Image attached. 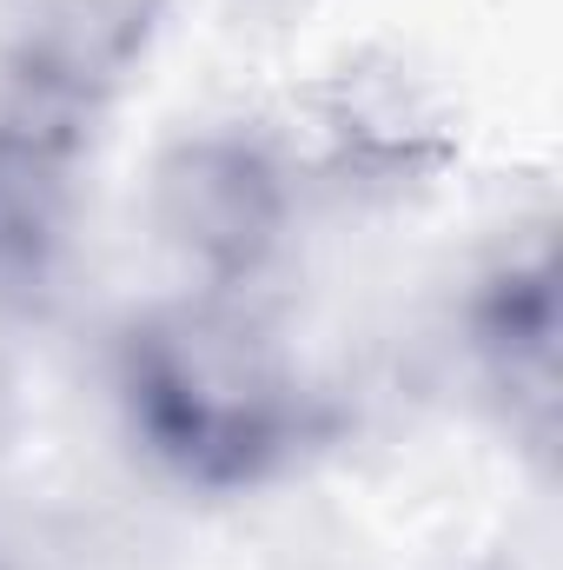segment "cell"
Segmentation results:
<instances>
[{
    "label": "cell",
    "instance_id": "obj_1",
    "mask_svg": "<svg viewBox=\"0 0 563 570\" xmlns=\"http://www.w3.org/2000/svg\"><path fill=\"white\" fill-rule=\"evenodd\" d=\"M120 385L146 451L199 484L259 478L298 431V399L279 352L253 318L219 305H186L140 325Z\"/></svg>",
    "mask_w": 563,
    "mask_h": 570
},
{
    "label": "cell",
    "instance_id": "obj_2",
    "mask_svg": "<svg viewBox=\"0 0 563 570\" xmlns=\"http://www.w3.org/2000/svg\"><path fill=\"white\" fill-rule=\"evenodd\" d=\"M152 226L213 292L246 285L285 239V179L273 153L233 134L179 140L152 166Z\"/></svg>",
    "mask_w": 563,
    "mask_h": 570
},
{
    "label": "cell",
    "instance_id": "obj_3",
    "mask_svg": "<svg viewBox=\"0 0 563 570\" xmlns=\"http://www.w3.org/2000/svg\"><path fill=\"white\" fill-rule=\"evenodd\" d=\"M152 13L159 0H7L0 67L13 100L80 127L140 67Z\"/></svg>",
    "mask_w": 563,
    "mask_h": 570
},
{
    "label": "cell",
    "instance_id": "obj_4",
    "mask_svg": "<svg viewBox=\"0 0 563 570\" xmlns=\"http://www.w3.org/2000/svg\"><path fill=\"white\" fill-rule=\"evenodd\" d=\"M73 120L7 100L0 114V312L47 298L73 226Z\"/></svg>",
    "mask_w": 563,
    "mask_h": 570
},
{
    "label": "cell",
    "instance_id": "obj_5",
    "mask_svg": "<svg viewBox=\"0 0 563 570\" xmlns=\"http://www.w3.org/2000/svg\"><path fill=\"white\" fill-rule=\"evenodd\" d=\"M551 332H557L551 273H511V279H497L491 312H484V352L497 358L504 379L551 385Z\"/></svg>",
    "mask_w": 563,
    "mask_h": 570
}]
</instances>
